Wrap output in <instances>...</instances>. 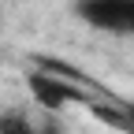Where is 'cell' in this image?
<instances>
[{"mask_svg":"<svg viewBox=\"0 0 134 134\" xmlns=\"http://www.w3.org/2000/svg\"><path fill=\"white\" fill-rule=\"evenodd\" d=\"M30 93H34V104H37L45 115H60L63 108L86 100V93L75 86V75L48 71V67H37V71L30 75Z\"/></svg>","mask_w":134,"mask_h":134,"instance_id":"1","label":"cell"},{"mask_svg":"<svg viewBox=\"0 0 134 134\" xmlns=\"http://www.w3.org/2000/svg\"><path fill=\"white\" fill-rule=\"evenodd\" d=\"M78 15L104 34L134 37V0H78Z\"/></svg>","mask_w":134,"mask_h":134,"instance_id":"2","label":"cell"},{"mask_svg":"<svg viewBox=\"0 0 134 134\" xmlns=\"http://www.w3.org/2000/svg\"><path fill=\"white\" fill-rule=\"evenodd\" d=\"M0 134H34V119L19 108L0 112Z\"/></svg>","mask_w":134,"mask_h":134,"instance_id":"3","label":"cell"}]
</instances>
